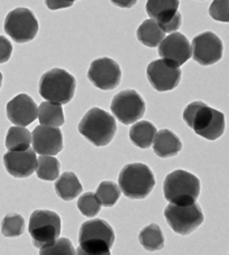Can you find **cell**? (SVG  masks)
I'll use <instances>...</instances> for the list:
<instances>
[{
  "instance_id": "obj_1",
  "label": "cell",
  "mask_w": 229,
  "mask_h": 255,
  "mask_svg": "<svg viewBox=\"0 0 229 255\" xmlns=\"http://www.w3.org/2000/svg\"><path fill=\"white\" fill-rule=\"evenodd\" d=\"M182 117L186 125L204 139L217 140L225 131L224 113L201 101L188 104Z\"/></svg>"
},
{
  "instance_id": "obj_2",
  "label": "cell",
  "mask_w": 229,
  "mask_h": 255,
  "mask_svg": "<svg viewBox=\"0 0 229 255\" xmlns=\"http://www.w3.org/2000/svg\"><path fill=\"white\" fill-rule=\"evenodd\" d=\"M114 117L100 108H93L85 113L79 125V132L96 147H104L116 133Z\"/></svg>"
},
{
  "instance_id": "obj_3",
  "label": "cell",
  "mask_w": 229,
  "mask_h": 255,
  "mask_svg": "<svg viewBox=\"0 0 229 255\" xmlns=\"http://www.w3.org/2000/svg\"><path fill=\"white\" fill-rule=\"evenodd\" d=\"M164 198L173 205L187 206L196 203L200 194V180L186 170H175L169 174L163 183Z\"/></svg>"
},
{
  "instance_id": "obj_4",
  "label": "cell",
  "mask_w": 229,
  "mask_h": 255,
  "mask_svg": "<svg viewBox=\"0 0 229 255\" xmlns=\"http://www.w3.org/2000/svg\"><path fill=\"white\" fill-rule=\"evenodd\" d=\"M76 80L63 68H52L42 75L39 81V94L47 101L67 104L74 98Z\"/></svg>"
},
{
  "instance_id": "obj_5",
  "label": "cell",
  "mask_w": 229,
  "mask_h": 255,
  "mask_svg": "<svg viewBox=\"0 0 229 255\" xmlns=\"http://www.w3.org/2000/svg\"><path fill=\"white\" fill-rule=\"evenodd\" d=\"M118 185L123 195L130 199H144L155 185L152 170L144 163H129L118 175Z\"/></svg>"
},
{
  "instance_id": "obj_6",
  "label": "cell",
  "mask_w": 229,
  "mask_h": 255,
  "mask_svg": "<svg viewBox=\"0 0 229 255\" xmlns=\"http://www.w3.org/2000/svg\"><path fill=\"white\" fill-rule=\"evenodd\" d=\"M115 240L112 226L104 220H91L82 224L79 234L80 249L89 254H103L111 251Z\"/></svg>"
},
{
  "instance_id": "obj_7",
  "label": "cell",
  "mask_w": 229,
  "mask_h": 255,
  "mask_svg": "<svg viewBox=\"0 0 229 255\" xmlns=\"http://www.w3.org/2000/svg\"><path fill=\"white\" fill-rule=\"evenodd\" d=\"M28 231L34 247L40 249L54 242L61 235L62 221L57 213L37 209L30 215Z\"/></svg>"
},
{
  "instance_id": "obj_8",
  "label": "cell",
  "mask_w": 229,
  "mask_h": 255,
  "mask_svg": "<svg viewBox=\"0 0 229 255\" xmlns=\"http://www.w3.org/2000/svg\"><path fill=\"white\" fill-rule=\"evenodd\" d=\"M164 217L172 231L180 235H189L203 224L205 216L197 203L187 206L169 204L164 208Z\"/></svg>"
},
{
  "instance_id": "obj_9",
  "label": "cell",
  "mask_w": 229,
  "mask_h": 255,
  "mask_svg": "<svg viewBox=\"0 0 229 255\" xmlns=\"http://www.w3.org/2000/svg\"><path fill=\"white\" fill-rule=\"evenodd\" d=\"M4 31L18 44L33 40L38 33V21L34 12L28 8H16L4 19Z\"/></svg>"
},
{
  "instance_id": "obj_10",
  "label": "cell",
  "mask_w": 229,
  "mask_h": 255,
  "mask_svg": "<svg viewBox=\"0 0 229 255\" xmlns=\"http://www.w3.org/2000/svg\"><path fill=\"white\" fill-rule=\"evenodd\" d=\"M111 111L121 124L129 126L144 116L145 102L135 90H124L113 98Z\"/></svg>"
},
{
  "instance_id": "obj_11",
  "label": "cell",
  "mask_w": 229,
  "mask_h": 255,
  "mask_svg": "<svg viewBox=\"0 0 229 255\" xmlns=\"http://www.w3.org/2000/svg\"><path fill=\"white\" fill-rule=\"evenodd\" d=\"M88 77L91 83L100 90H114L121 82V67L112 58L101 57L91 63Z\"/></svg>"
},
{
  "instance_id": "obj_12",
  "label": "cell",
  "mask_w": 229,
  "mask_h": 255,
  "mask_svg": "<svg viewBox=\"0 0 229 255\" xmlns=\"http://www.w3.org/2000/svg\"><path fill=\"white\" fill-rule=\"evenodd\" d=\"M223 42L213 31H205L196 36L191 44L194 60L203 66L216 64L223 57Z\"/></svg>"
},
{
  "instance_id": "obj_13",
  "label": "cell",
  "mask_w": 229,
  "mask_h": 255,
  "mask_svg": "<svg viewBox=\"0 0 229 255\" xmlns=\"http://www.w3.org/2000/svg\"><path fill=\"white\" fill-rule=\"evenodd\" d=\"M146 76L155 91L167 92L179 85L181 70L166 60H155L146 67Z\"/></svg>"
},
{
  "instance_id": "obj_14",
  "label": "cell",
  "mask_w": 229,
  "mask_h": 255,
  "mask_svg": "<svg viewBox=\"0 0 229 255\" xmlns=\"http://www.w3.org/2000/svg\"><path fill=\"white\" fill-rule=\"evenodd\" d=\"M159 55L173 66L180 67L192 56L191 44L185 35L181 33H172L163 38L159 44Z\"/></svg>"
},
{
  "instance_id": "obj_15",
  "label": "cell",
  "mask_w": 229,
  "mask_h": 255,
  "mask_svg": "<svg viewBox=\"0 0 229 255\" xmlns=\"http://www.w3.org/2000/svg\"><path fill=\"white\" fill-rule=\"evenodd\" d=\"M31 142L40 156H56L63 150V133L58 128L38 126L31 133Z\"/></svg>"
},
{
  "instance_id": "obj_16",
  "label": "cell",
  "mask_w": 229,
  "mask_h": 255,
  "mask_svg": "<svg viewBox=\"0 0 229 255\" xmlns=\"http://www.w3.org/2000/svg\"><path fill=\"white\" fill-rule=\"evenodd\" d=\"M7 117L11 124L27 127L37 119V104L29 95L25 93L18 94L11 101H9L6 108Z\"/></svg>"
},
{
  "instance_id": "obj_17",
  "label": "cell",
  "mask_w": 229,
  "mask_h": 255,
  "mask_svg": "<svg viewBox=\"0 0 229 255\" xmlns=\"http://www.w3.org/2000/svg\"><path fill=\"white\" fill-rule=\"evenodd\" d=\"M4 168L9 175L16 178H27L37 168V158L33 149L9 151L3 156Z\"/></svg>"
},
{
  "instance_id": "obj_18",
  "label": "cell",
  "mask_w": 229,
  "mask_h": 255,
  "mask_svg": "<svg viewBox=\"0 0 229 255\" xmlns=\"http://www.w3.org/2000/svg\"><path fill=\"white\" fill-rule=\"evenodd\" d=\"M152 143L154 153L160 158L175 157L182 149V142L179 136L168 129L157 132Z\"/></svg>"
},
{
  "instance_id": "obj_19",
  "label": "cell",
  "mask_w": 229,
  "mask_h": 255,
  "mask_svg": "<svg viewBox=\"0 0 229 255\" xmlns=\"http://www.w3.org/2000/svg\"><path fill=\"white\" fill-rule=\"evenodd\" d=\"M55 191L63 200L71 202L83 191V186L74 172L66 171L55 183Z\"/></svg>"
},
{
  "instance_id": "obj_20",
  "label": "cell",
  "mask_w": 229,
  "mask_h": 255,
  "mask_svg": "<svg viewBox=\"0 0 229 255\" xmlns=\"http://www.w3.org/2000/svg\"><path fill=\"white\" fill-rule=\"evenodd\" d=\"M157 128L149 121H140L132 126L130 129V140L135 147L148 149L153 142Z\"/></svg>"
},
{
  "instance_id": "obj_21",
  "label": "cell",
  "mask_w": 229,
  "mask_h": 255,
  "mask_svg": "<svg viewBox=\"0 0 229 255\" xmlns=\"http://www.w3.org/2000/svg\"><path fill=\"white\" fill-rule=\"evenodd\" d=\"M164 31L160 28L154 19H146L139 26L136 30L137 39L141 44L148 47H158L164 38Z\"/></svg>"
},
{
  "instance_id": "obj_22",
  "label": "cell",
  "mask_w": 229,
  "mask_h": 255,
  "mask_svg": "<svg viewBox=\"0 0 229 255\" xmlns=\"http://www.w3.org/2000/svg\"><path fill=\"white\" fill-rule=\"evenodd\" d=\"M40 126L58 128L64 125L65 118H64L62 104L43 102L38 108V116Z\"/></svg>"
},
{
  "instance_id": "obj_23",
  "label": "cell",
  "mask_w": 229,
  "mask_h": 255,
  "mask_svg": "<svg viewBox=\"0 0 229 255\" xmlns=\"http://www.w3.org/2000/svg\"><path fill=\"white\" fill-rule=\"evenodd\" d=\"M139 241L144 250L149 252H155L162 250L164 247V236L160 226L150 224L140 232Z\"/></svg>"
},
{
  "instance_id": "obj_24",
  "label": "cell",
  "mask_w": 229,
  "mask_h": 255,
  "mask_svg": "<svg viewBox=\"0 0 229 255\" xmlns=\"http://www.w3.org/2000/svg\"><path fill=\"white\" fill-rule=\"evenodd\" d=\"M31 133L25 127L9 128L6 136V148L9 151H21L30 147Z\"/></svg>"
},
{
  "instance_id": "obj_25",
  "label": "cell",
  "mask_w": 229,
  "mask_h": 255,
  "mask_svg": "<svg viewBox=\"0 0 229 255\" xmlns=\"http://www.w3.org/2000/svg\"><path fill=\"white\" fill-rule=\"evenodd\" d=\"M61 165L56 158L53 156H40L37 159V177L45 181H53L59 176Z\"/></svg>"
},
{
  "instance_id": "obj_26",
  "label": "cell",
  "mask_w": 229,
  "mask_h": 255,
  "mask_svg": "<svg viewBox=\"0 0 229 255\" xmlns=\"http://www.w3.org/2000/svg\"><path fill=\"white\" fill-rule=\"evenodd\" d=\"M179 4V0H148L145 9L151 19H158L167 13L177 11Z\"/></svg>"
},
{
  "instance_id": "obj_27",
  "label": "cell",
  "mask_w": 229,
  "mask_h": 255,
  "mask_svg": "<svg viewBox=\"0 0 229 255\" xmlns=\"http://www.w3.org/2000/svg\"><path fill=\"white\" fill-rule=\"evenodd\" d=\"M25 231V220L20 214H8L1 222V233L6 238H18Z\"/></svg>"
},
{
  "instance_id": "obj_28",
  "label": "cell",
  "mask_w": 229,
  "mask_h": 255,
  "mask_svg": "<svg viewBox=\"0 0 229 255\" xmlns=\"http://www.w3.org/2000/svg\"><path fill=\"white\" fill-rule=\"evenodd\" d=\"M95 195L100 199L101 205H103L104 207H112L117 203L121 196V191L118 189L117 185L113 181H102Z\"/></svg>"
},
{
  "instance_id": "obj_29",
  "label": "cell",
  "mask_w": 229,
  "mask_h": 255,
  "mask_svg": "<svg viewBox=\"0 0 229 255\" xmlns=\"http://www.w3.org/2000/svg\"><path fill=\"white\" fill-rule=\"evenodd\" d=\"M101 202L94 193L89 191L84 195H82L77 202V208L81 212L82 215L86 217H95L101 211Z\"/></svg>"
},
{
  "instance_id": "obj_30",
  "label": "cell",
  "mask_w": 229,
  "mask_h": 255,
  "mask_svg": "<svg viewBox=\"0 0 229 255\" xmlns=\"http://www.w3.org/2000/svg\"><path fill=\"white\" fill-rule=\"evenodd\" d=\"M39 255H76V251L68 239H57L40 248Z\"/></svg>"
},
{
  "instance_id": "obj_31",
  "label": "cell",
  "mask_w": 229,
  "mask_h": 255,
  "mask_svg": "<svg viewBox=\"0 0 229 255\" xmlns=\"http://www.w3.org/2000/svg\"><path fill=\"white\" fill-rule=\"evenodd\" d=\"M154 20L158 22L159 27L164 31V33H175V31L180 28L182 18L181 13L177 10L159 17L158 19Z\"/></svg>"
},
{
  "instance_id": "obj_32",
  "label": "cell",
  "mask_w": 229,
  "mask_h": 255,
  "mask_svg": "<svg viewBox=\"0 0 229 255\" xmlns=\"http://www.w3.org/2000/svg\"><path fill=\"white\" fill-rule=\"evenodd\" d=\"M209 15L213 19L222 22L229 21V0H214L210 4Z\"/></svg>"
},
{
  "instance_id": "obj_33",
  "label": "cell",
  "mask_w": 229,
  "mask_h": 255,
  "mask_svg": "<svg viewBox=\"0 0 229 255\" xmlns=\"http://www.w3.org/2000/svg\"><path fill=\"white\" fill-rule=\"evenodd\" d=\"M12 53V45L4 36H0V64L10 60Z\"/></svg>"
},
{
  "instance_id": "obj_34",
  "label": "cell",
  "mask_w": 229,
  "mask_h": 255,
  "mask_svg": "<svg viewBox=\"0 0 229 255\" xmlns=\"http://www.w3.org/2000/svg\"><path fill=\"white\" fill-rule=\"evenodd\" d=\"M74 1L76 0H45V3L50 10H58V9L72 7Z\"/></svg>"
},
{
  "instance_id": "obj_35",
  "label": "cell",
  "mask_w": 229,
  "mask_h": 255,
  "mask_svg": "<svg viewBox=\"0 0 229 255\" xmlns=\"http://www.w3.org/2000/svg\"><path fill=\"white\" fill-rule=\"evenodd\" d=\"M111 2L120 8H132L137 0H111Z\"/></svg>"
},
{
  "instance_id": "obj_36",
  "label": "cell",
  "mask_w": 229,
  "mask_h": 255,
  "mask_svg": "<svg viewBox=\"0 0 229 255\" xmlns=\"http://www.w3.org/2000/svg\"><path fill=\"white\" fill-rule=\"evenodd\" d=\"M76 255H111V251L107 252V253H103V254H89V253L84 252L83 250H81L79 248V249H77V251H76Z\"/></svg>"
},
{
  "instance_id": "obj_37",
  "label": "cell",
  "mask_w": 229,
  "mask_h": 255,
  "mask_svg": "<svg viewBox=\"0 0 229 255\" xmlns=\"http://www.w3.org/2000/svg\"><path fill=\"white\" fill-rule=\"evenodd\" d=\"M1 84H2V74L1 72H0V88H1Z\"/></svg>"
}]
</instances>
